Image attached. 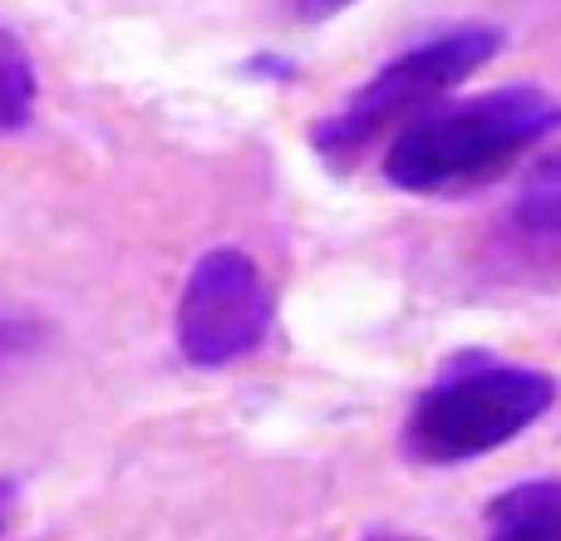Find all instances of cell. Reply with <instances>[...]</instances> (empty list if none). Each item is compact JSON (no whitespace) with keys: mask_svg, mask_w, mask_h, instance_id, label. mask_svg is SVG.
<instances>
[{"mask_svg":"<svg viewBox=\"0 0 561 541\" xmlns=\"http://www.w3.org/2000/svg\"><path fill=\"white\" fill-rule=\"evenodd\" d=\"M30 108H35V69H30L25 45L0 25V134L25 128Z\"/></svg>","mask_w":561,"mask_h":541,"instance_id":"obj_7","label":"cell"},{"mask_svg":"<svg viewBox=\"0 0 561 541\" xmlns=\"http://www.w3.org/2000/svg\"><path fill=\"white\" fill-rule=\"evenodd\" d=\"M300 5V15L306 20H330V15H340L345 5H355V0H296Z\"/></svg>","mask_w":561,"mask_h":541,"instance_id":"obj_8","label":"cell"},{"mask_svg":"<svg viewBox=\"0 0 561 541\" xmlns=\"http://www.w3.org/2000/svg\"><path fill=\"white\" fill-rule=\"evenodd\" d=\"M488 541H561V477L507 487L488 507Z\"/></svg>","mask_w":561,"mask_h":541,"instance_id":"obj_5","label":"cell"},{"mask_svg":"<svg viewBox=\"0 0 561 541\" xmlns=\"http://www.w3.org/2000/svg\"><path fill=\"white\" fill-rule=\"evenodd\" d=\"M365 541H409V537H399V532H375V537H365Z\"/></svg>","mask_w":561,"mask_h":541,"instance_id":"obj_10","label":"cell"},{"mask_svg":"<svg viewBox=\"0 0 561 541\" xmlns=\"http://www.w3.org/2000/svg\"><path fill=\"white\" fill-rule=\"evenodd\" d=\"M5 513H10V493H5V483H0V532H5Z\"/></svg>","mask_w":561,"mask_h":541,"instance_id":"obj_9","label":"cell"},{"mask_svg":"<svg viewBox=\"0 0 561 541\" xmlns=\"http://www.w3.org/2000/svg\"><path fill=\"white\" fill-rule=\"evenodd\" d=\"M513 227L527 242L561 246V153L542 158V163L527 173L523 193H517V203H513Z\"/></svg>","mask_w":561,"mask_h":541,"instance_id":"obj_6","label":"cell"},{"mask_svg":"<svg viewBox=\"0 0 561 541\" xmlns=\"http://www.w3.org/2000/svg\"><path fill=\"white\" fill-rule=\"evenodd\" d=\"M552 128H561V104L547 89H497L404 124L385 153V173L404 193H463L533 153Z\"/></svg>","mask_w":561,"mask_h":541,"instance_id":"obj_1","label":"cell"},{"mask_svg":"<svg viewBox=\"0 0 561 541\" xmlns=\"http://www.w3.org/2000/svg\"><path fill=\"white\" fill-rule=\"evenodd\" d=\"M552 394L557 389L542 369L493 359L454 365L409 408L404 444L424 463H468L533 428L552 408Z\"/></svg>","mask_w":561,"mask_h":541,"instance_id":"obj_2","label":"cell"},{"mask_svg":"<svg viewBox=\"0 0 561 541\" xmlns=\"http://www.w3.org/2000/svg\"><path fill=\"white\" fill-rule=\"evenodd\" d=\"M497 45H503L497 30L463 25V30H448V35H434V39H424V45L404 49V55L389 59L369 84H359L355 99H350L335 118H325V124L316 128L320 158L335 168L355 163L375 138H385L389 128L414 124L448 89H458L473 69H483L488 59L497 55Z\"/></svg>","mask_w":561,"mask_h":541,"instance_id":"obj_3","label":"cell"},{"mask_svg":"<svg viewBox=\"0 0 561 541\" xmlns=\"http://www.w3.org/2000/svg\"><path fill=\"white\" fill-rule=\"evenodd\" d=\"M272 325V290L262 270L237 246L207 252L187 276L183 306H178V345L193 365L217 369L252 355Z\"/></svg>","mask_w":561,"mask_h":541,"instance_id":"obj_4","label":"cell"}]
</instances>
